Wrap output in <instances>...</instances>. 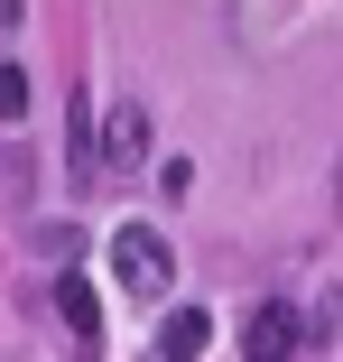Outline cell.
<instances>
[{
	"label": "cell",
	"instance_id": "cell-1",
	"mask_svg": "<svg viewBox=\"0 0 343 362\" xmlns=\"http://www.w3.org/2000/svg\"><path fill=\"white\" fill-rule=\"evenodd\" d=\"M112 279H121V298H176V251H167V233H149V223H121L112 233Z\"/></svg>",
	"mask_w": 343,
	"mask_h": 362
},
{
	"label": "cell",
	"instance_id": "cell-2",
	"mask_svg": "<svg viewBox=\"0 0 343 362\" xmlns=\"http://www.w3.org/2000/svg\"><path fill=\"white\" fill-rule=\"evenodd\" d=\"M93 149H102V177H140L149 168V103H112Z\"/></svg>",
	"mask_w": 343,
	"mask_h": 362
},
{
	"label": "cell",
	"instance_id": "cell-3",
	"mask_svg": "<svg viewBox=\"0 0 343 362\" xmlns=\"http://www.w3.org/2000/svg\"><path fill=\"white\" fill-rule=\"evenodd\" d=\"M56 316H65V334H75V362L102 353V298H93V279H84V269H65V279H56Z\"/></svg>",
	"mask_w": 343,
	"mask_h": 362
},
{
	"label": "cell",
	"instance_id": "cell-4",
	"mask_svg": "<svg viewBox=\"0 0 343 362\" xmlns=\"http://www.w3.org/2000/svg\"><path fill=\"white\" fill-rule=\"evenodd\" d=\"M241 353L251 362H297V307H251V325H241Z\"/></svg>",
	"mask_w": 343,
	"mask_h": 362
},
{
	"label": "cell",
	"instance_id": "cell-5",
	"mask_svg": "<svg viewBox=\"0 0 343 362\" xmlns=\"http://www.w3.org/2000/svg\"><path fill=\"white\" fill-rule=\"evenodd\" d=\"M214 353V316L204 307H167V325H158V362H204Z\"/></svg>",
	"mask_w": 343,
	"mask_h": 362
},
{
	"label": "cell",
	"instance_id": "cell-6",
	"mask_svg": "<svg viewBox=\"0 0 343 362\" xmlns=\"http://www.w3.org/2000/svg\"><path fill=\"white\" fill-rule=\"evenodd\" d=\"M65 158H75V195L102 177V149H93V112L75 103V112H65Z\"/></svg>",
	"mask_w": 343,
	"mask_h": 362
},
{
	"label": "cell",
	"instance_id": "cell-7",
	"mask_svg": "<svg viewBox=\"0 0 343 362\" xmlns=\"http://www.w3.org/2000/svg\"><path fill=\"white\" fill-rule=\"evenodd\" d=\"M28 195H37V158H28V149H0V204L19 214Z\"/></svg>",
	"mask_w": 343,
	"mask_h": 362
},
{
	"label": "cell",
	"instance_id": "cell-8",
	"mask_svg": "<svg viewBox=\"0 0 343 362\" xmlns=\"http://www.w3.org/2000/svg\"><path fill=\"white\" fill-rule=\"evenodd\" d=\"M37 251L75 269V260H84V223H37Z\"/></svg>",
	"mask_w": 343,
	"mask_h": 362
},
{
	"label": "cell",
	"instance_id": "cell-9",
	"mask_svg": "<svg viewBox=\"0 0 343 362\" xmlns=\"http://www.w3.org/2000/svg\"><path fill=\"white\" fill-rule=\"evenodd\" d=\"M28 112V75H19V65H0V121H19Z\"/></svg>",
	"mask_w": 343,
	"mask_h": 362
}]
</instances>
